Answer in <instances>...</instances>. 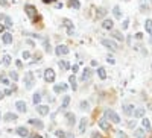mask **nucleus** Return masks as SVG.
<instances>
[{"mask_svg": "<svg viewBox=\"0 0 152 138\" xmlns=\"http://www.w3.org/2000/svg\"><path fill=\"white\" fill-rule=\"evenodd\" d=\"M141 124H143V127H145L146 131H151V122H149V120H147L146 117L141 120Z\"/></svg>", "mask_w": 152, "mask_h": 138, "instance_id": "nucleus-29", "label": "nucleus"}, {"mask_svg": "<svg viewBox=\"0 0 152 138\" xmlns=\"http://www.w3.org/2000/svg\"><path fill=\"white\" fill-rule=\"evenodd\" d=\"M65 120H67V124H69V126H73V124H75V120H76V117H75V114H71V112H67V114H65Z\"/></svg>", "mask_w": 152, "mask_h": 138, "instance_id": "nucleus-12", "label": "nucleus"}, {"mask_svg": "<svg viewBox=\"0 0 152 138\" xmlns=\"http://www.w3.org/2000/svg\"><path fill=\"white\" fill-rule=\"evenodd\" d=\"M99 126H100V129H104V131H110V127H111L106 118H100L99 120Z\"/></svg>", "mask_w": 152, "mask_h": 138, "instance_id": "nucleus-11", "label": "nucleus"}, {"mask_svg": "<svg viewBox=\"0 0 152 138\" xmlns=\"http://www.w3.org/2000/svg\"><path fill=\"white\" fill-rule=\"evenodd\" d=\"M55 135H56V137H59V138H65V137H67V133H65L64 131H61V129H58V131L55 132Z\"/></svg>", "mask_w": 152, "mask_h": 138, "instance_id": "nucleus-35", "label": "nucleus"}, {"mask_svg": "<svg viewBox=\"0 0 152 138\" xmlns=\"http://www.w3.org/2000/svg\"><path fill=\"white\" fill-rule=\"evenodd\" d=\"M24 12L28 14V17H29V18L32 20V21L37 20V8H35V6H32V5H26V6H24Z\"/></svg>", "mask_w": 152, "mask_h": 138, "instance_id": "nucleus-1", "label": "nucleus"}, {"mask_svg": "<svg viewBox=\"0 0 152 138\" xmlns=\"http://www.w3.org/2000/svg\"><path fill=\"white\" fill-rule=\"evenodd\" d=\"M9 78H11L14 82H15V81H19V74H17L15 72H11V73H9Z\"/></svg>", "mask_w": 152, "mask_h": 138, "instance_id": "nucleus-38", "label": "nucleus"}, {"mask_svg": "<svg viewBox=\"0 0 152 138\" xmlns=\"http://www.w3.org/2000/svg\"><path fill=\"white\" fill-rule=\"evenodd\" d=\"M70 103V97L69 96H64V99H62V103H61V109H65L67 106Z\"/></svg>", "mask_w": 152, "mask_h": 138, "instance_id": "nucleus-26", "label": "nucleus"}, {"mask_svg": "<svg viewBox=\"0 0 152 138\" xmlns=\"http://www.w3.org/2000/svg\"><path fill=\"white\" fill-rule=\"evenodd\" d=\"M113 14H114L116 18H120V17H122V12H120V8L119 6H114L113 8Z\"/></svg>", "mask_w": 152, "mask_h": 138, "instance_id": "nucleus-30", "label": "nucleus"}, {"mask_svg": "<svg viewBox=\"0 0 152 138\" xmlns=\"http://www.w3.org/2000/svg\"><path fill=\"white\" fill-rule=\"evenodd\" d=\"M128 26H129V20H125L122 24V29H128Z\"/></svg>", "mask_w": 152, "mask_h": 138, "instance_id": "nucleus-39", "label": "nucleus"}, {"mask_svg": "<svg viewBox=\"0 0 152 138\" xmlns=\"http://www.w3.org/2000/svg\"><path fill=\"white\" fill-rule=\"evenodd\" d=\"M67 88H69V85H65V83H59V85L53 87V90H55V93H64V91H67Z\"/></svg>", "mask_w": 152, "mask_h": 138, "instance_id": "nucleus-14", "label": "nucleus"}, {"mask_svg": "<svg viewBox=\"0 0 152 138\" xmlns=\"http://www.w3.org/2000/svg\"><path fill=\"white\" fill-rule=\"evenodd\" d=\"M3 64H5V65H9V64H11V56H9V55H5V56H3Z\"/></svg>", "mask_w": 152, "mask_h": 138, "instance_id": "nucleus-37", "label": "nucleus"}, {"mask_svg": "<svg viewBox=\"0 0 152 138\" xmlns=\"http://www.w3.org/2000/svg\"><path fill=\"white\" fill-rule=\"evenodd\" d=\"M97 73H99L100 79H106V70L104 68V67H99V68H97Z\"/></svg>", "mask_w": 152, "mask_h": 138, "instance_id": "nucleus-28", "label": "nucleus"}, {"mask_svg": "<svg viewBox=\"0 0 152 138\" xmlns=\"http://www.w3.org/2000/svg\"><path fill=\"white\" fill-rule=\"evenodd\" d=\"M55 0H43V3H46V5H49V3H53Z\"/></svg>", "mask_w": 152, "mask_h": 138, "instance_id": "nucleus-46", "label": "nucleus"}, {"mask_svg": "<svg viewBox=\"0 0 152 138\" xmlns=\"http://www.w3.org/2000/svg\"><path fill=\"white\" fill-rule=\"evenodd\" d=\"M62 23H64V26H67V34H69V35H73V32H75L73 23H71L69 18H64V20H62Z\"/></svg>", "mask_w": 152, "mask_h": 138, "instance_id": "nucleus-7", "label": "nucleus"}, {"mask_svg": "<svg viewBox=\"0 0 152 138\" xmlns=\"http://www.w3.org/2000/svg\"><path fill=\"white\" fill-rule=\"evenodd\" d=\"M106 61H108V62H110V64H116L114 58H110V56H108V58H106Z\"/></svg>", "mask_w": 152, "mask_h": 138, "instance_id": "nucleus-42", "label": "nucleus"}, {"mask_svg": "<svg viewBox=\"0 0 152 138\" xmlns=\"http://www.w3.org/2000/svg\"><path fill=\"white\" fill-rule=\"evenodd\" d=\"M0 81H2V83H5V85H9V81H8L6 78H2Z\"/></svg>", "mask_w": 152, "mask_h": 138, "instance_id": "nucleus-40", "label": "nucleus"}, {"mask_svg": "<svg viewBox=\"0 0 152 138\" xmlns=\"http://www.w3.org/2000/svg\"><path fill=\"white\" fill-rule=\"evenodd\" d=\"M3 96H5V93H3V91H0V100L3 99Z\"/></svg>", "mask_w": 152, "mask_h": 138, "instance_id": "nucleus-51", "label": "nucleus"}, {"mask_svg": "<svg viewBox=\"0 0 152 138\" xmlns=\"http://www.w3.org/2000/svg\"><path fill=\"white\" fill-rule=\"evenodd\" d=\"M15 108L20 111V112H26V109H28V106H26V102L24 100H19L15 103Z\"/></svg>", "mask_w": 152, "mask_h": 138, "instance_id": "nucleus-9", "label": "nucleus"}, {"mask_svg": "<svg viewBox=\"0 0 152 138\" xmlns=\"http://www.w3.org/2000/svg\"><path fill=\"white\" fill-rule=\"evenodd\" d=\"M29 123H30V124H34V126L37 127V129H43V127H44V124L41 123V120H37V118H30V120H29Z\"/></svg>", "mask_w": 152, "mask_h": 138, "instance_id": "nucleus-15", "label": "nucleus"}, {"mask_svg": "<svg viewBox=\"0 0 152 138\" xmlns=\"http://www.w3.org/2000/svg\"><path fill=\"white\" fill-rule=\"evenodd\" d=\"M69 6L70 8H75V9H79V8H81V3H79V0H70Z\"/></svg>", "mask_w": 152, "mask_h": 138, "instance_id": "nucleus-23", "label": "nucleus"}, {"mask_svg": "<svg viewBox=\"0 0 152 138\" xmlns=\"http://www.w3.org/2000/svg\"><path fill=\"white\" fill-rule=\"evenodd\" d=\"M113 26H114V23H113V20H110V18L104 20V23H102V28L104 29H113Z\"/></svg>", "mask_w": 152, "mask_h": 138, "instance_id": "nucleus-17", "label": "nucleus"}, {"mask_svg": "<svg viewBox=\"0 0 152 138\" xmlns=\"http://www.w3.org/2000/svg\"><path fill=\"white\" fill-rule=\"evenodd\" d=\"M135 137H137V138H145L146 133H145L143 129H137V131H135Z\"/></svg>", "mask_w": 152, "mask_h": 138, "instance_id": "nucleus-32", "label": "nucleus"}, {"mask_svg": "<svg viewBox=\"0 0 152 138\" xmlns=\"http://www.w3.org/2000/svg\"><path fill=\"white\" fill-rule=\"evenodd\" d=\"M15 132L19 133L20 137H23V138H26V137L29 135V131H28V129H26V127H23V126H19V127L15 129Z\"/></svg>", "mask_w": 152, "mask_h": 138, "instance_id": "nucleus-10", "label": "nucleus"}, {"mask_svg": "<svg viewBox=\"0 0 152 138\" xmlns=\"http://www.w3.org/2000/svg\"><path fill=\"white\" fill-rule=\"evenodd\" d=\"M90 76H91V70H90V68H85V70H84V72H82L81 81H84V82H85V81H88V79H90Z\"/></svg>", "mask_w": 152, "mask_h": 138, "instance_id": "nucleus-16", "label": "nucleus"}, {"mask_svg": "<svg viewBox=\"0 0 152 138\" xmlns=\"http://www.w3.org/2000/svg\"><path fill=\"white\" fill-rule=\"evenodd\" d=\"M56 8H58V9H61V8H62V3H56V5H55Z\"/></svg>", "mask_w": 152, "mask_h": 138, "instance_id": "nucleus-50", "label": "nucleus"}, {"mask_svg": "<svg viewBox=\"0 0 152 138\" xmlns=\"http://www.w3.org/2000/svg\"><path fill=\"white\" fill-rule=\"evenodd\" d=\"M58 65H59L61 70H69V68H70V64H69V62H67V61H62V59L58 62Z\"/></svg>", "mask_w": 152, "mask_h": 138, "instance_id": "nucleus-22", "label": "nucleus"}, {"mask_svg": "<svg viewBox=\"0 0 152 138\" xmlns=\"http://www.w3.org/2000/svg\"><path fill=\"white\" fill-rule=\"evenodd\" d=\"M67 138H75V137H73V133H67Z\"/></svg>", "mask_w": 152, "mask_h": 138, "instance_id": "nucleus-52", "label": "nucleus"}, {"mask_svg": "<svg viewBox=\"0 0 152 138\" xmlns=\"http://www.w3.org/2000/svg\"><path fill=\"white\" fill-rule=\"evenodd\" d=\"M105 15H106L105 8H97V11H96V17H97V18H102V17H105Z\"/></svg>", "mask_w": 152, "mask_h": 138, "instance_id": "nucleus-21", "label": "nucleus"}, {"mask_svg": "<svg viewBox=\"0 0 152 138\" xmlns=\"http://www.w3.org/2000/svg\"><path fill=\"white\" fill-rule=\"evenodd\" d=\"M32 102H34V105H40V102H41V94L40 93H35L34 94V97H32Z\"/></svg>", "mask_w": 152, "mask_h": 138, "instance_id": "nucleus-24", "label": "nucleus"}, {"mask_svg": "<svg viewBox=\"0 0 152 138\" xmlns=\"http://www.w3.org/2000/svg\"><path fill=\"white\" fill-rule=\"evenodd\" d=\"M91 138H102V135H99V133H97V132H93Z\"/></svg>", "mask_w": 152, "mask_h": 138, "instance_id": "nucleus-41", "label": "nucleus"}, {"mask_svg": "<svg viewBox=\"0 0 152 138\" xmlns=\"http://www.w3.org/2000/svg\"><path fill=\"white\" fill-rule=\"evenodd\" d=\"M113 37H114L116 39H119V41H123V35L120 34V32H117V30H116V32H113Z\"/></svg>", "mask_w": 152, "mask_h": 138, "instance_id": "nucleus-34", "label": "nucleus"}, {"mask_svg": "<svg viewBox=\"0 0 152 138\" xmlns=\"http://www.w3.org/2000/svg\"><path fill=\"white\" fill-rule=\"evenodd\" d=\"M151 67H152V65H151Z\"/></svg>", "mask_w": 152, "mask_h": 138, "instance_id": "nucleus-55", "label": "nucleus"}, {"mask_svg": "<svg viewBox=\"0 0 152 138\" xmlns=\"http://www.w3.org/2000/svg\"><path fill=\"white\" fill-rule=\"evenodd\" d=\"M3 30H5V24H2V23H0V34H2Z\"/></svg>", "mask_w": 152, "mask_h": 138, "instance_id": "nucleus-47", "label": "nucleus"}, {"mask_svg": "<svg viewBox=\"0 0 152 138\" xmlns=\"http://www.w3.org/2000/svg\"><path fill=\"white\" fill-rule=\"evenodd\" d=\"M117 133H119V137H120V138H126V135H125V133H123L122 131H119Z\"/></svg>", "mask_w": 152, "mask_h": 138, "instance_id": "nucleus-45", "label": "nucleus"}, {"mask_svg": "<svg viewBox=\"0 0 152 138\" xmlns=\"http://www.w3.org/2000/svg\"><path fill=\"white\" fill-rule=\"evenodd\" d=\"M145 29H146V32H147V34H151V35H152V20H146Z\"/></svg>", "mask_w": 152, "mask_h": 138, "instance_id": "nucleus-27", "label": "nucleus"}, {"mask_svg": "<svg viewBox=\"0 0 152 138\" xmlns=\"http://www.w3.org/2000/svg\"><path fill=\"white\" fill-rule=\"evenodd\" d=\"M3 93H5V94H6V96H9V94H12V90H9V88H8V90H5V91H3Z\"/></svg>", "mask_w": 152, "mask_h": 138, "instance_id": "nucleus-44", "label": "nucleus"}, {"mask_svg": "<svg viewBox=\"0 0 152 138\" xmlns=\"http://www.w3.org/2000/svg\"><path fill=\"white\" fill-rule=\"evenodd\" d=\"M105 118L110 120V122H113V123H120V117L114 112L113 109H106L105 111Z\"/></svg>", "mask_w": 152, "mask_h": 138, "instance_id": "nucleus-2", "label": "nucleus"}, {"mask_svg": "<svg viewBox=\"0 0 152 138\" xmlns=\"http://www.w3.org/2000/svg\"><path fill=\"white\" fill-rule=\"evenodd\" d=\"M69 82H70V87L73 88V91H75L76 88H78V85H76V76H75V74H71V76L69 78Z\"/></svg>", "mask_w": 152, "mask_h": 138, "instance_id": "nucleus-20", "label": "nucleus"}, {"mask_svg": "<svg viewBox=\"0 0 152 138\" xmlns=\"http://www.w3.org/2000/svg\"><path fill=\"white\" fill-rule=\"evenodd\" d=\"M122 109H123L125 115H132L134 114V105H123Z\"/></svg>", "mask_w": 152, "mask_h": 138, "instance_id": "nucleus-8", "label": "nucleus"}, {"mask_svg": "<svg viewBox=\"0 0 152 138\" xmlns=\"http://www.w3.org/2000/svg\"><path fill=\"white\" fill-rule=\"evenodd\" d=\"M125 2H128V0H125Z\"/></svg>", "mask_w": 152, "mask_h": 138, "instance_id": "nucleus-54", "label": "nucleus"}, {"mask_svg": "<svg viewBox=\"0 0 152 138\" xmlns=\"http://www.w3.org/2000/svg\"><path fill=\"white\" fill-rule=\"evenodd\" d=\"M5 120H6V122H15V120H17V114L8 112V114L5 115Z\"/></svg>", "mask_w": 152, "mask_h": 138, "instance_id": "nucleus-25", "label": "nucleus"}, {"mask_svg": "<svg viewBox=\"0 0 152 138\" xmlns=\"http://www.w3.org/2000/svg\"><path fill=\"white\" fill-rule=\"evenodd\" d=\"M3 20H5V26H6V28H12V20L9 18V17L5 15V17H3Z\"/></svg>", "mask_w": 152, "mask_h": 138, "instance_id": "nucleus-31", "label": "nucleus"}, {"mask_svg": "<svg viewBox=\"0 0 152 138\" xmlns=\"http://www.w3.org/2000/svg\"><path fill=\"white\" fill-rule=\"evenodd\" d=\"M88 106H90V105H88V102H81V103H79V108H81L82 111H85V109H88Z\"/></svg>", "mask_w": 152, "mask_h": 138, "instance_id": "nucleus-36", "label": "nucleus"}, {"mask_svg": "<svg viewBox=\"0 0 152 138\" xmlns=\"http://www.w3.org/2000/svg\"><path fill=\"white\" fill-rule=\"evenodd\" d=\"M29 56H30V53H29V52H23V58H24V59H28Z\"/></svg>", "mask_w": 152, "mask_h": 138, "instance_id": "nucleus-43", "label": "nucleus"}, {"mask_svg": "<svg viewBox=\"0 0 152 138\" xmlns=\"http://www.w3.org/2000/svg\"><path fill=\"white\" fill-rule=\"evenodd\" d=\"M32 138H43V137H40V135H38V133H35V135H34Z\"/></svg>", "mask_w": 152, "mask_h": 138, "instance_id": "nucleus-53", "label": "nucleus"}, {"mask_svg": "<svg viewBox=\"0 0 152 138\" xmlns=\"http://www.w3.org/2000/svg\"><path fill=\"white\" fill-rule=\"evenodd\" d=\"M87 118H82L81 120V123H79V132H81V133H84V132H85V129H87Z\"/></svg>", "mask_w": 152, "mask_h": 138, "instance_id": "nucleus-19", "label": "nucleus"}, {"mask_svg": "<svg viewBox=\"0 0 152 138\" xmlns=\"http://www.w3.org/2000/svg\"><path fill=\"white\" fill-rule=\"evenodd\" d=\"M37 111H38V114H41V115H47V114H49V106H46V105H38V106H37Z\"/></svg>", "mask_w": 152, "mask_h": 138, "instance_id": "nucleus-13", "label": "nucleus"}, {"mask_svg": "<svg viewBox=\"0 0 152 138\" xmlns=\"http://www.w3.org/2000/svg\"><path fill=\"white\" fill-rule=\"evenodd\" d=\"M71 70H73V72H78V65H76V64H75L73 67H71Z\"/></svg>", "mask_w": 152, "mask_h": 138, "instance_id": "nucleus-49", "label": "nucleus"}, {"mask_svg": "<svg viewBox=\"0 0 152 138\" xmlns=\"http://www.w3.org/2000/svg\"><path fill=\"white\" fill-rule=\"evenodd\" d=\"M143 114H145V109L143 108H138L137 111H134V117H143Z\"/></svg>", "mask_w": 152, "mask_h": 138, "instance_id": "nucleus-33", "label": "nucleus"}, {"mask_svg": "<svg viewBox=\"0 0 152 138\" xmlns=\"http://www.w3.org/2000/svg\"><path fill=\"white\" fill-rule=\"evenodd\" d=\"M44 81L46 82H53L55 81V72H53L52 68H47L46 72H44Z\"/></svg>", "mask_w": 152, "mask_h": 138, "instance_id": "nucleus-5", "label": "nucleus"}, {"mask_svg": "<svg viewBox=\"0 0 152 138\" xmlns=\"http://www.w3.org/2000/svg\"><path fill=\"white\" fill-rule=\"evenodd\" d=\"M135 38H137V39H141V38H143V35H141V34H137V35H135Z\"/></svg>", "mask_w": 152, "mask_h": 138, "instance_id": "nucleus-48", "label": "nucleus"}, {"mask_svg": "<svg viewBox=\"0 0 152 138\" xmlns=\"http://www.w3.org/2000/svg\"><path fill=\"white\" fill-rule=\"evenodd\" d=\"M69 52H70V50H69V47H67V46H61V44H59V46H56V49H55V53H56L58 56L67 55Z\"/></svg>", "mask_w": 152, "mask_h": 138, "instance_id": "nucleus-6", "label": "nucleus"}, {"mask_svg": "<svg viewBox=\"0 0 152 138\" xmlns=\"http://www.w3.org/2000/svg\"><path fill=\"white\" fill-rule=\"evenodd\" d=\"M100 43H102V46H104V47H106V49H110L111 52H116V50H117V49H119L117 43H114L113 39H106V38H104Z\"/></svg>", "mask_w": 152, "mask_h": 138, "instance_id": "nucleus-4", "label": "nucleus"}, {"mask_svg": "<svg viewBox=\"0 0 152 138\" xmlns=\"http://www.w3.org/2000/svg\"><path fill=\"white\" fill-rule=\"evenodd\" d=\"M2 39H3V43H5V44H11L12 43V35L9 32H6V34H3Z\"/></svg>", "mask_w": 152, "mask_h": 138, "instance_id": "nucleus-18", "label": "nucleus"}, {"mask_svg": "<svg viewBox=\"0 0 152 138\" xmlns=\"http://www.w3.org/2000/svg\"><path fill=\"white\" fill-rule=\"evenodd\" d=\"M34 83H35V78H34V73L32 72H28L24 74V85L28 90H30V88L34 87Z\"/></svg>", "mask_w": 152, "mask_h": 138, "instance_id": "nucleus-3", "label": "nucleus"}]
</instances>
